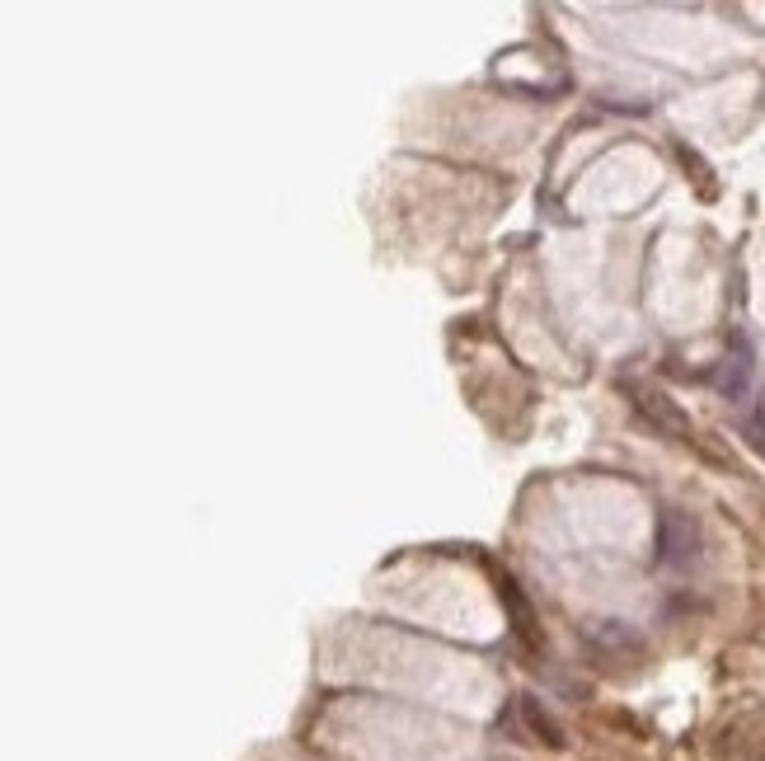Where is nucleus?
<instances>
[{
    "instance_id": "1",
    "label": "nucleus",
    "mask_w": 765,
    "mask_h": 761,
    "mask_svg": "<svg viewBox=\"0 0 765 761\" xmlns=\"http://www.w3.org/2000/svg\"><path fill=\"white\" fill-rule=\"evenodd\" d=\"M704 550V536H700V522L690 513H662L658 522V560L667 569H690V564L700 560Z\"/></svg>"
},
{
    "instance_id": "2",
    "label": "nucleus",
    "mask_w": 765,
    "mask_h": 761,
    "mask_svg": "<svg viewBox=\"0 0 765 761\" xmlns=\"http://www.w3.org/2000/svg\"><path fill=\"white\" fill-rule=\"evenodd\" d=\"M747 376H751V353H747V348H742V343H737V348H733V358L723 362L714 381H719V390H723V395H733V400H737V395L747 390Z\"/></svg>"
},
{
    "instance_id": "3",
    "label": "nucleus",
    "mask_w": 765,
    "mask_h": 761,
    "mask_svg": "<svg viewBox=\"0 0 765 761\" xmlns=\"http://www.w3.org/2000/svg\"><path fill=\"white\" fill-rule=\"evenodd\" d=\"M643 409V414H653V419L662 423V428H672V433H686V414L676 409V404H667V395H653V390H639V400H634Z\"/></svg>"
},
{
    "instance_id": "4",
    "label": "nucleus",
    "mask_w": 765,
    "mask_h": 761,
    "mask_svg": "<svg viewBox=\"0 0 765 761\" xmlns=\"http://www.w3.org/2000/svg\"><path fill=\"white\" fill-rule=\"evenodd\" d=\"M521 715H526V724H531V729L540 733V743H550V747H559V743H564V733H559V724H554V719L545 715V710H540V705H536V700H531V696L521 700Z\"/></svg>"
}]
</instances>
